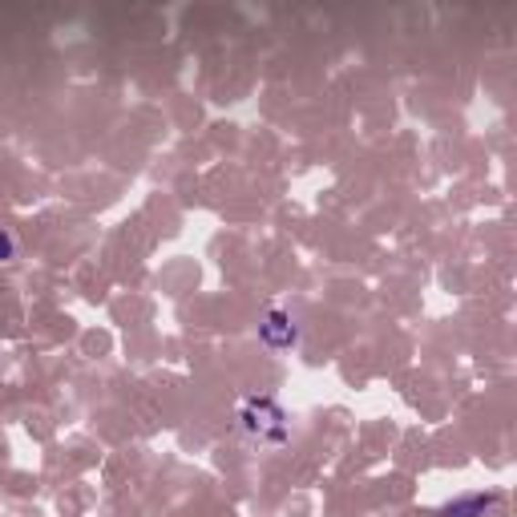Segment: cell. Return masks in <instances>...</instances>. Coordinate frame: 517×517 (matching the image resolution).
Wrapping results in <instances>:
<instances>
[{
  "mask_svg": "<svg viewBox=\"0 0 517 517\" xmlns=\"http://www.w3.org/2000/svg\"><path fill=\"white\" fill-rule=\"evenodd\" d=\"M263 340H267L271 347H291V344L299 340L295 319H291L287 312H271L267 324H263Z\"/></svg>",
  "mask_w": 517,
  "mask_h": 517,
  "instance_id": "1",
  "label": "cell"
},
{
  "mask_svg": "<svg viewBox=\"0 0 517 517\" xmlns=\"http://www.w3.org/2000/svg\"><path fill=\"white\" fill-rule=\"evenodd\" d=\"M493 505V497L485 493H473V497H460V501H453L445 510V517H485V510Z\"/></svg>",
  "mask_w": 517,
  "mask_h": 517,
  "instance_id": "2",
  "label": "cell"
},
{
  "mask_svg": "<svg viewBox=\"0 0 517 517\" xmlns=\"http://www.w3.org/2000/svg\"><path fill=\"white\" fill-rule=\"evenodd\" d=\"M16 255V243H13V234H8V231H0V263H5V259H13Z\"/></svg>",
  "mask_w": 517,
  "mask_h": 517,
  "instance_id": "3",
  "label": "cell"
}]
</instances>
